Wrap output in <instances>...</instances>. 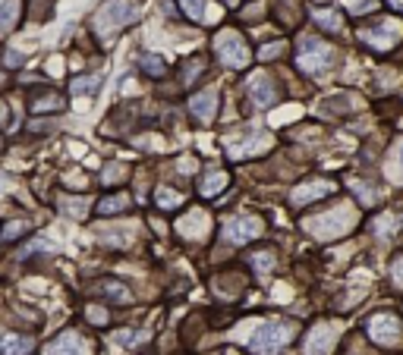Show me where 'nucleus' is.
<instances>
[{"label":"nucleus","mask_w":403,"mask_h":355,"mask_svg":"<svg viewBox=\"0 0 403 355\" xmlns=\"http://www.w3.org/2000/svg\"><path fill=\"white\" fill-rule=\"evenodd\" d=\"M277 98H281V91H277L274 79H268L265 73H259V76H252V79H249V101H252L259 111L271 107Z\"/></svg>","instance_id":"10"},{"label":"nucleus","mask_w":403,"mask_h":355,"mask_svg":"<svg viewBox=\"0 0 403 355\" xmlns=\"http://www.w3.org/2000/svg\"><path fill=\"white\" fill-rule=\"evenodd\" d=\"M227 183H230V176H227L224 170H208L199 179V195L202 198H215L217 192H224L227 189Z\"/></svg>","instance_id":"18"},{"label":"nucleus","mask_w":403,"mask_h":355,"mask_svg":"<svg viewBox=\"0 0 403 355\" xmlns=\"http://www.w3.org/2000/svg\"><path fill=\"white\" fill-rule=\"evenodd\" d=\"M293 324H287V321H271V324H261L259 330L252 333V340H249V349H252L255 355H277L281 349L287 346V343L293 340Z\"/></svg>","instance_id":"4"},{"label":"nucleus","mask_w":403,"mask_h":355,"mask_svg":"<svg viewBox=\"0 0 403 355\" xmlns=\"http://www.w3.org/2000/svg\"><path fill=\"white\" fill-rule=\"evenodd\" d=\"M179 7H183L186 19H193V23H202V16H205V0H179Z\"/></svg>","instance_id":"26"},{"label":"nucleus","mask_w":403,"mask_h":355,"mask_svg":"<svg viewBox=\"0 0 403 355\" xmlns=\"http://www.w3.org/2000/svg\"><path fill=\"white\" fill-rule=\"evenodd\" d=\"M249 264L255 267V274L259 277H265L271 267H274V252H268V249H265V252H252L249 255Z\"/></svg>","instance_id":"25"},{"label":"nucleus","mask_w":403,"mask_h":355,"mask_svg":"<svg viewBox=\"0 0 403 355\" xmlns=\"http://www.w3.org/2000/svg\"><path fill=\"white\" fill-rule=\"evenodd\" d=\"M91 346L83 340V333L76 330H63L54 343L45 346V355H89Z\"/></svg>","instance_id":"9"},{"label":"nucleus","mask_w":403,"mask_h":355,"mask_svg":"<svg viewBox=\"0 0 403 355\" xmlns=\"http://www.w3.org/2000/svg\"><path fill=\"white\" fill-rule=\"evenodd\" d=\"M101 73H85V76H76L73 79V95H95L101 89Z\"/></svg>","instance_id":"22"},{"label":"nucleus","mask_w":403,"mask_h":355,"mask_svg":"<svg viewBox=\"0 0 403 355\" xmlns=\"http://www.w3.org/2000/svg\"><path fill=\"white\" fill-rule=\"evenodd\" d=\"M369 336L378 346H397L403 340V327L394 314H375V318H369Z\"/></svg>","instance_id":"7"},{"label":"nucleus","mask_w":403,"mask_h":355,"mask_svg":"<svg viewBox=\"0 0 403 355\" xmlns=\"http://www.w3.org/2000/svg\"><path fill=\"white\" fill-rule=\"evenodd\" d=\"M19 16H23V3L19 0H3L0 3V38H7L16 29Z\"/></svg>","instance_id":"19"},{"label":"nucleus","mask_w":403,"mask_h":355,"mask_svg":"<svg viewBox=\"0 0 403 355\" xmlns=\"http://www.w3.org/2000/svg\"><path fill=\"white\" fill-rule=\"evenodd\" d=\"M29 236V223L25 220H7L3 227H0V245H10L16 242V239Z\"/></svg>","instance_id":"21"},{"label":"nucleus","mask_w":403,"mask_h":355,"mask_svg":"<svg viewBox=\"0 0 403 355\" xmlns=\"http://www.w3.org/2000/svg\"><path fill=\"white\" fill-rule=\"evenodd\" d=\"M353 223H356V211H353L350 205H340V207H334V211H328V214L306 220V229L318 239H337L340 233H347Z\"/></svg>","instance_id":"5"},{"label":"nucleus","mask_w":403,"mask_h":355,"mask_svg":"<svg viewBox=\"0 0 403 355\" xmlns=\"http://www.w3.org/2000/svg\"><path fill=\"white\" fill-rule=\"evenodd\" d=\"M202 73H205V60H202V57H193V60L186 63V73H183V85H193V82L199 79Z\"/></svg>","instance_id":"27"},{"label":"nucleus","mask_w":403,"mask_h":355,"mask_svg":"<svg viewBox=\"0 0 403 355\" xmlns=\"http://www.w3.org/2000/svg\"><path fill=\"white\" fill-rule=\"evenodd\" d=\"M139 69H142L145 76H151V79H164L167 76V63L157 54H142L139 57Z\"/></svg>","instance_id":"20"},{"label":"nucleus","mask_w":403,"mask_h":355,"mask_svg":"<svg viewBox=\"0 0 403 355\" xmlns=\"http://www.w3.org/2000/svg\"><path fill=\"white\" fill-rule=\"evenodd\" d=\"M287 51V45L284 41H274V45H265L259 51V60H274V57H281V54Z\"/></svg>","instance_id":"32"},{"label":"nucleus","mask_w":403,"mask_h":355,"mask_svg":"<svg viewBox=\"0 0 403 355\" xmlns=\"http://www.w3.org/2000/svg\"><path fill=\"white\" fill-rule=\"evenodd\" d=\"M315 23H321L325 29L337 32V29H340V16H337V13H325V10H318V13H315Z\"/></svg>","instance_id":"31"},{"label":"nucleus","mask_w":403,"mask_h":355,"mask_svg":"<svg viewBox=\"0 0 403 355\" xmlns=\"http://www.w3.org/2000/svg\"><path fill=\"white\" fill-rule=\"evenodd\" d=\"M391 277H394V283L403 289V255L400 258H394V264H391Z\"/></svg>","instance_id":"34"},{"label":"nucleus","mask_w":403,"mask_h":355,"mask_svg":"<svg viewBox=\"0 0 403 355\" xmlns=\"http://www.w3.org/2000/svg\"><path fill=\"white\" fill-rule=\"evenodd\" d=\"M337 343V327L334 324H318L306 336V355H328L331 346Z\"/></svg>","instance_id":"13"},{"label":"nucleus","mask_w":403,"mask_h":355,"mask_svg":"<svg viewBox=\"0 0 403 355\" xmlns=\"http://www.w3.org/2000/svg\"><path fill=\"white\" fill-rule=\"evenodd\" d=\"M139 7H135L133 0H105L101 7H98L95 19H91V25H95L98 38H113L120 29H127V25H135L139 23Z\"/></svg>","instance_id":"1"},{"label":"nucleus","mask_w":403,"mask_h":355,"mask_svg":"<svg viewBox=\"0 0 403 355\" xmlns=\"http://www.w3.org/2000/svg\"><path fill=\"white\" fill-rule=\"evenodd\" d=\"M67 107V101H63V95L54 89H38L29 95V111L32 113H60Z\"/></svg>","instance_id":"14"},{"label":"nucleus","mask_w":403,"mask_h":355,"mask_svg":"<svg viewBox=\"0 0 403 355\" xmlns=\"http://www.w3.org/2000/svg\"><path fill=\"white\" fill-rule=\"evenodd\" d=\"M155 205L161 207V211H173V207L183 205V195L173 192V189H167V185H161V189L155 192Z\"/></svg>","instance_id":"23"},{"label":"nucleus","mask_w":403,"mask_h":355,"mask_svg":"<svg viewBox=\"0 0 403 355\" xmlns=\"http://www.w3.org/2000/svg\"><path fill=\"white\" fill-rule=\"evenodd\" d=\"M85 318L91 321V324H98V327H105L107 321H111V314H107L105 308H101V305H89V308H85Z\"/></svg>","instance_id":"30"},{"label":"nucleus","mask_w":403,"mask_h":355,"mask_svg":"<svg viewBox=\"0 0 403 355\" xmlns=\"http://www.w3.org/2000/svg\"><path fill=\"white\" fill-rule=\"evenodd\" d=\"M391 3H394V7H400V10H403V0H391Z\"/></svg>","instance_id":"37"},{"label":"nucleus","mask_w":403,"mask_h":355,"mask_svg":"<svg viewBox=\"0 0 403 355\" xmlns=\"http://www.w3.org/2000/svg\"><path fill=\"white\" fill-rule=\"evenodd\" d=\"M227 355H237V352H227Z\"/></svg>","instance_id":"40"},{"label":"nucleus","mask_w":403,"mask_h":355,"mask_svg":"<svg viewBox=\"0 0 403 355\" xmlns=\"http://www.w3.org/2000/svg\"><path fill=\"white\" fill-rule=\"evenodd\" d=\"M3 67H7V69L25 67V54H19V51H3Z\"/></svg>","instance_id":"33"},{"label":"nucleus","mask_w":403,"mask_h":355,"mask_svg":"<svg viewBox=\"0 0 403 355\" xmlns=\"http://www.w3.org/2000/svg\"><path fill=\"white\" fill-rule=\"evenodd\" d=\"M215 57L224 63V67L230 69H246L249 63H252V51H249L246 38L239 35L237 29H224L215 35Z\"/></svg>","instance_id":"3"},{"label":"nucleus","mask_w":403,"mask_h":355,"mask_svg":"<svg viewBox=\"0 0 403 355\" xmlns=\"http://www.w3.org/2000/svg\"><path fill=\"white\" fill-rule=\"evenodd\" d=\"M331 192H334V183H328V179H312V183H303V185L293 189L290 205L303 207V205H309V201H318V198H325V195H331Z\"/></svg>","instance_id":"12"},{"label":"nucleus","mask_w":403,"mask_h":355,"mask_svg":"<svg viewBox=\"0 0 403 355\" xmlns=\"http://www.w3.org/2000/svg\"><path fill=\"white\" fill-rule=\"evenodd\" d=\"M7 119H10V107L0 101V126H7Z\"/></svg>","instance_id":"35"},{"label":"nucleus","mask_w":403,"mask_h":355,"mask_svg":"<svg viewBox=\"0 0 403 355\" xmlns=\"http://www.w3.org/2000/svg\"><path fill=\"white\" fill-rule=\"evenodd\" d=\"M315 3H325V0H315Z\"/></svg>","instance_id":"39"},{"label":"nucleus","mask_w":403,"mask_h":355,"mask_svg":"<svg viewBox=\"0 0 403 355\" xmlns=\"http://www.w3.org/2000/svg\"><path fill=\"white\" fill-rule=\"evenodd\" d=\"M60 207H63V214H69V217H85L83 198H60Z\"/></svg>","instance_id":"29"},{"label":"nucleus","mask_w":403,"mask_h":355,"mask_svg":"<svg viewBox=\"0 0 403 355\" xmlns=\"http://www.w3.org/2000/svg\"><path fill=\"white\" fill-rule=\"evenodd\" d=\"M261 229H265V223H261L259 217H252V214H239V217H233V220H227V223H224L221 236H224V242L246 245V242H252L255 236H261Z\"/></svg>","instance_id":"6"},{"label":"nucleus","mask_w":403,"mask_h":355,"mask_svg":"<svg viewBox=\"0 0 403 355\" xmlns=\"http://www.w3.org/2000/svg\"><path fill=\"white\" fill-rule=\"evenodd\" d=\"M32 349H35V340H32V336L0 330V355H29Z\"/></svg>","instance_id":"16"},{"label":"nucleus","mask_w":403,"mask_h":355,"mask_svg":"<svg viewBox=\"0 0 403 355\" xmlns=\"http://www.w3.org/2000/svg\"><path fill=\"white\" fill-rule=\"evenodd\" d=\"M98 293H105V296L113 299V302H129V289L123 286V283H117V280L98 283Z\"/></svg>","instance_id":"24"},{"label":"nucleus","mask_w":403,"mask_h":355,"mask_svg":"<svg viewBox=\"0 0 403 355\" xmlns=\"http://www.w3.org/2000/svg\"><path fill=\"white\" fill-rule=\"evenodd\" d=\"M123 176H127V167H123V163H107L105 173H101V183H105V185H113L117 179H123Z\"/></svg>","instance_id":"28"},{"label":"nucleus","mask_w":403,"mask_h":355,"mask_svg":"<svg viewBox=\"0 0 403 355\" xmlns=\"http://www.w3.org/2000/svg\"><path fill=\"white\" fill-rule=\"evenodd\" d=\"M129 207H133V201H129L127 192H111V195H105V198L98 201L95 211L101 217H113V214H123V211H129Z\"/></svg>","instance_id":"17"},{"label":"nucleus","mask_w":403,"mask_h":355,"mask_svg":"<svg viewBox=\"0 0 403 355\" xmlns=\"http://www.w3.org/2000/svg\"><path fill=\"white\" fill-rule=\"evenodd\" d=\"M334 57L337 51L325 41V38H299V47H296V67L303 69L306 76H321L325 69L334 67Z\"/></svg>","instance_id":"2"},{"label":"nucleus","mask_w":403,"mask_h":355,"mask_svg":"<svg viewBox=\"0 0 403 355\" xmlns=\"http://www.w3.org/2000/svg\"><path fill=\"white\" fill-rule=\"evenodd\" d=\"M400 35H403V25L394 23V19H381L372 29H362V41H366L369 47H378V51L394 47L397 41H400Z\"/></svg>","instance_id":"8"},{"label":"nucleus","mask_w":403,"mask_h":355,"mask_svg":"<svg viewBox=\"0 0 403 355\" xmlns=\"http://www.w3.org/2000/svg\"><path fill=\"white\" fill-rule=\"evenodd\" d=\"M0 148H3V139H0Z\"/></svg>","instance_id":"38"},{"label":"nucleus","mask_w":403,"mask_h":355,"mask_svg":"<svg viewBox=\"0 0 403 355\" xmlns=\"http://www.w3.org/2000/svg\"><path fill=\"white\" fill-rule=\"evenodd\" d=\"M189 113H193L195 123L208 126L211 119H215V113H217V89H205V91L189 98Z\"/></svg>","instance_id":"11"},{"label":"nucleus","mask_w":403,"mask_h":355,"mask_svg":"<svg viewBox=\"0 0 403 355\" xmlns=\"http://www.w3.org/2000/svg\"><path fill=\"white\" fill-rule=\"evenodd\" d=\"M177 233L183 239H202L205 233H208V214H202V211H189L186 217H179Z\"/></svg>","instance_id":"15"},{"label":"nucleus","mask_w":403,"mask_h":355,"mask_svg":"<svg viewBox=\"0 0 403 355\" xmlns=\"http://www.w3.org/2000/svg\"><path fill=\"white\" fill-rule=\"evenodd\" d=\"M397 163L403 167V141H400V148H397Z\"/></svg>","instance_id":"36"}]
</instances>
